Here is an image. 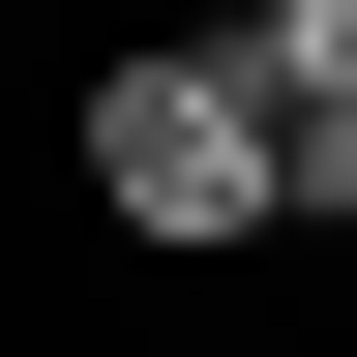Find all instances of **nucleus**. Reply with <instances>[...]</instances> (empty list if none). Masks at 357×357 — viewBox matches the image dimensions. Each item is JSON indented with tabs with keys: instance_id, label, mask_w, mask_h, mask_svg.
Segmentation results:
<instances>
[{
	"instance_id": "f257e3e1",
	"label": "nucleus",
	"mask_w": 357,
	"mask_h": 357,
	"mask_svg": "<svg viewBox=\"0 0 357 357\" xmlns=\"http://www.w3.org/2000/svg\"><path fill=\"white\" fill-rule=\"evenodd\" d=\"M89 208H119V238H178V268L298 208V149H268L238 30H149V60H89Z\"/></svg>"
},
{
	"instance_id": "f03ea898",
	"label": "nucleus",
	"mask_w": 357,
	"mask_h": 357,
	"mask_svg": "<svg viewBox=\"0 0 357 357\" xmlns=\"http://www.w3.org/2000/svg\"><path fill=\"white\" fill-rule=\"evenodd\" d=\"M238 89H268V149H298V208H357V0H268Z\"/></svg>"
}]
</instances>
